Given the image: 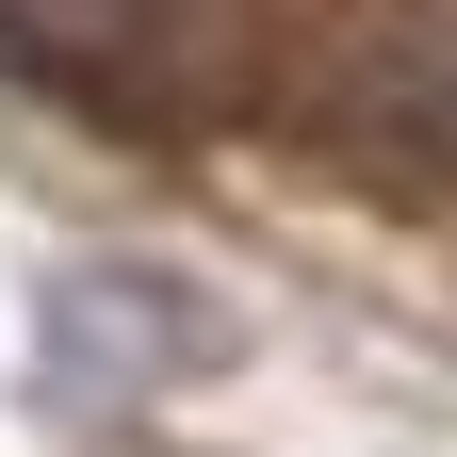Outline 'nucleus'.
<instances>
[{
	"label": "nucleus",
	"instance_id": "f257e3e1",
	"mask_svg": "<svg viewBox=\"0 0 457 457\" xmlns=\"http://www.w3.org/2000/svg\"><path fill=\"white\" fill-rule=\"evenodd\" d=\"M228 360V311L196 295V278H163V262H66L49 278V376L66 392H147L163 376H212Z\"/></svg>",
	"mask_w": 457,
	"mask_h": 457
}]
</instances>
